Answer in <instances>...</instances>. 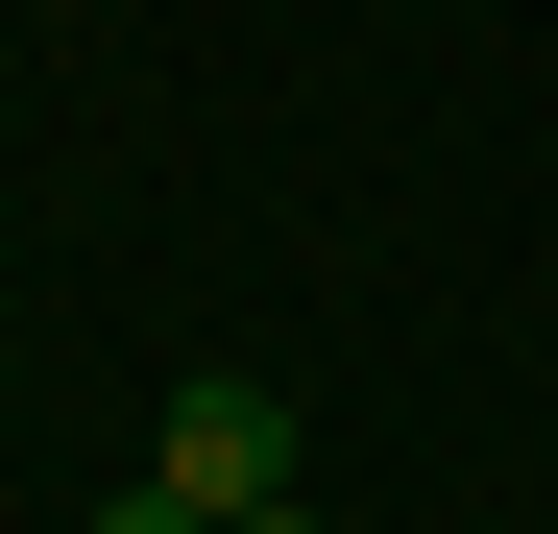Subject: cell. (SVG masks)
Returning <instances> with one entry per match:
<instances>
[{
    "label": "cell",
    "instance_id": "1",
    "mask_svg": "<svg viewBox=\"0 0 558 534\" xmlns=\"http://www.w3.org/2000/svg\"><path fill=\"white\" fill-rule=\"evenodd\" d=\"M146 486H170V510H219V534H243L267 486H292V413H267L243 365H195V389H170V462H146Z\"/></svg>",
    "mask_w": 558,
    "mask_h": 534
},
{
    "label": "cell",
    "instance_id": "2",
    "mask_svg": "<svg viewBox=\"0 0 558 534\" xmlns=\"http://www.w3.org/2000/svg\"><path fill=\"white\" fill-rule=\"evenodd\" d=\"M98 534H219V510H170V486H122V510H98Z\"/></svg>",
    "mask_w": 558,
    "mask_h": 534
},
{
    "label": "cell",
    "instance_id": "3",
    "mask_svg": "<svg viewBox=\"0 0 558 534\" xmlns=\"http://www.w3.org/2000/svg\"><path fill=\"white\" fill-rule=\"evenodd\" d=\"M243 534H316V486H267V510H243Z\"/></svg>",
    "mask_w": 558,
    "mask_h": 534
}]
</instances>
